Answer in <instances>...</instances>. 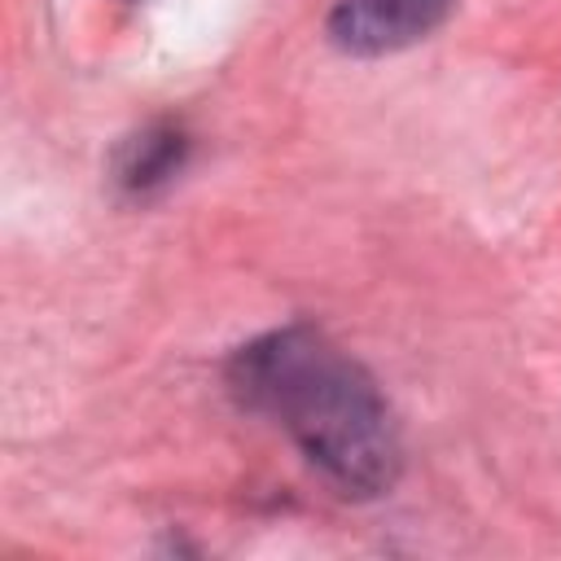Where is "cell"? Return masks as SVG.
<instances>
[{
    "mask_svg": "<svg viewBox=\"0 0 561 561\" xmlns=\"http://www.w3.org/2000/svg\"><path fill=\"white\" fill-rule=\"evenodd\" d=\"M241 408L276 421L298 451L355 500L394 486L403 451L377 381L307 324L241 346L228 364Z\"/></svg>",
    "mask_w": 561,
    "mask_h": 561,
    "instance_id": "cell-1",
    "label": "cell"
},
{
    "mask_svg": "<svg viewBox=\"0 0 561 561\" xmlns=\"http://www.w3.org/2000/svg\"><path fill=\"white\" fill-rule=\"evenodd\" d=\"M451 4L456 0H337L329 13V39L355 57L394 53L438 31Z\"/></svg>",
    "mask_w": 561,
    "mask_h": 561,
    "instance_id": "cell-2",
    "label": "cell"
},
{
    "mask_svg": "<svg viewBox=\"0 0 561 561\" xmlns=\"http://www.w3.org/2000/svg\"><path fill=\"white\" fill-rule=\"evenodd\" d=\"M180 162H184V136L180 131H145V136H136L127 145L118 180L127 188H153L167 175H175Z\"/></svg>",
    "mask_w": 561,
    "mask_h": 561,
    "instance_id": "cell-3",
    "label": "cell"
}]
</instances>
